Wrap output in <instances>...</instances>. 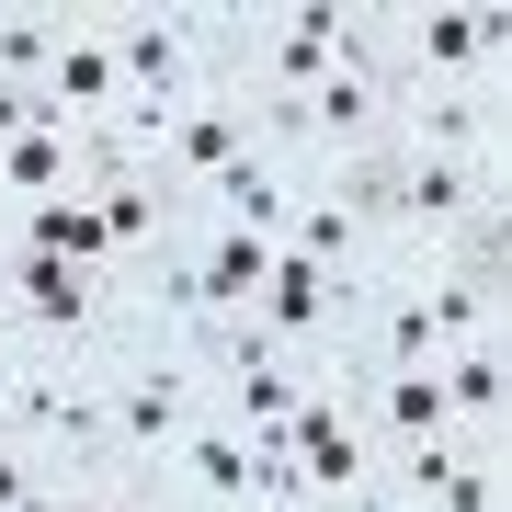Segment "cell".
Instances as JSON below:
<instances>
[{"label": "cell", "instance_id": "cell-1", "mask_svg": "<svg viewBox=\"0 0 512 512\" xmlns=\"http://www.w3.org/2000/svg\"><path fill=\"white\" fill-rule=\"evenodd\" d=\"M205 410H217V387H205L194 353H171V342H114L103 353V467L114 478H160L171 444Z\"/></svg>", "mask_w": 512, "mask_h": 512}, {"label": "cell", "instance_id": "cell-2", "mask_svg": "<svg viewBox=\"0 0 512 512\" xmlns=\"http://www.w3.org/2000/svg\"><path fill=\"white\" fill-rule=\"evenodd\" d=\"M0 421L46 478H92L103 467V365L69 353H12L0 365Z\"/></svg>", "mask_w": 512, "mask_h": 512}, {"label": "cell", "instance_id": "cell-3", "mask_svg": "<svg viewBox=\"0 0 512 512\" xmlns=\"http://www.w3.org/2000/svg\"><path fill=\"white\" fill-rule=\"evenodd\" d=\"M92 23L126 69V103H194L228 46V12H171V0H103Z\"/></svg>", "mask_w": 512, "mask_h": 512}, {"label": "cell", "instance_id": "cell-4", "mask_svg": "<svg viewBox=\"0 0 512 512\" xmlns=\"http://www.w3.org/2000/svg\"><path fill=\"white\" fill-rule=\"evenodd\" d=\"M387 23V80L421 92V80H512V12H478V0H410Z\"/></svg>", "mask_w": 512, "mask_h": 512}, {"label": "cell", "instance_id": "cell-5", "mask_svg": "<svg viewBox=\"0 0 512 512\" xmlns=\"http://www.w3.org/2000/svg\"><path fill=\"white\" fill-rule=\"evenodd\" d=\"M296 114H308L296 171H342V160H365V148H399V80H387V57H330V80Z\"/></svg>", "mask_w": 512, "mask_h": 512}, {"label": "cell", "instance_id": "cell-6", "mask_svg": "<svg viewBox=\"0 0 512 512\" xmlns=\"http://www.w3.org/2000/svg\"><path fill=\"white\" fill-rule=\"evenodd\" d=\"M251 148H262V126H251V103H239L228 80H205L194 103H171V148H160V183H171V205L194 217V205L217 194L228 171L251 160Z\"/></svg>", "mask_w": 512, "mask_h": 512}, {"label": "cell", "instance_id": "cell-7", "mask_svg": "<svg viewBox=\"0 0 512 512\" xmlns=\"http://www.w3.org/2000/svg\"><path fill=\"white\" fill-rule=\"evenodd\" d=\"M399 148H421V160H512L501 80H421V92H399Z\"/></svg>", "mask_w": 512, "mask_h": 512}, {"label": "cell", "instance_id": "cell-8", "mask_svg": "<svg viewBox=\"0 0 512 512\" xmlns=\"http://www.w3.org/2000/svg\"><path fill=\"white\" fill-rule=\"evenodd\" d=\"M274 239H285L296 262H319V274H376V262H387V228L330 183V171H296V205H285Z\"/></svg>", "mask_w": 512, "mask_h": 512}, {"label": "cell", "instance_id": "cell-9", "mask_svg": "<svg viewBox=\"0 0 512 512\" xmlns=\"http://www.w3.org/2000/svg\"><path fill=\"white\" fill-rule=\"evenodd\" d=\"M148 490H160L171 512H262V490H251V444H239L217 410H205L194 433L171 444V467L148 478Z\"/></svg>", "mask_w": 512, "mask_h": 512}, {"label": "cell", "instance_id": "cell-10", "mask_svg": "<svg viewBox=\"0 0 512 512\" xmlns=\"http://www.w3.org/2000/svg\"><path fill=\"white\" fill-rule=\"evenodd\" d=\"M35 103L57 114V126H103V114L126 103V69H114V46H103V23H92V12H69V35H57V57H46Z\"/></svg>", "mask_w": 512, "mask_h": 512}, {"label": "cell", "instance_id": "cell-11", "mask_svg": "<svg viewBox=\"0 0 512 512\" xmlns=\"http://www.w3.org/2000/svg\"><path fill=\"white\" fill-rule=\"evenodd\" d=\"M433 376H444V410H456L467 444H512V342H456Z\"/></svg>", "mask_w": 512, "mask_h": 512}, {"label": "cell", "instance_id": "cell-12", "mask_svg": "<svg viewBox=\"0 0 512 512\" xmlns=\"http://www.w3.org/2000/svg\"><path fill=\"white\" fill-rule=\"evenodd\" d=\"M92 217H103V239H114V274L183 239V205H171L160 171H114V183H92Z\"/></svg>", "mask_w": 512, "mask_h": 512}, {"label": "cell", "instance_id": "cell-13", "mask_svg": "<svg viewBox=\"0 0 512 512\" xmlns=\"http://www.w3.org/2000/svg\"><path fill=\"white\" fill-rule=\"evenodd\" d=\"M296 399H308V365H296V353H262V365L217 376V421H228L239 444H285Z\"/></svg>", "mask_w": 512, "mask_h": 512}, {"label": "cell", "instance_id": "cell-14", "mask_svg": "<svg viewBox=\"0 0 512 512\" xmlns=\"http://www.w3.org/2000/svg\"><path fill=\"white\" fill-rule=\"evenodd\" d=\"M12 251H46V262H80V274H114V239L92 217V194H46V205H12L0 217Z\"/></svg>", "mask_w": 512, "mask_h": 512}, {"label": "cell", "instance_id": "cell-15", "mask_svg": "<svg viewBox=\"0 0 512 512\" xmlns=\"http://www.w3.org/2000/svg\"><path fill=\"white\" fill-rule=\"evenodd\" d=\"M183 251H194L205 296H217V319H251L262 274H274V239H262V228H217V217H194V228H183Z\"/></svg>", "mask_w": 512, "mask_h": 512}, {"label": "cell", "instance_id": "cell-16", "mask_svg": "<svg viewBox=\"0 0 512 512\" xmlns=\"http://www.w3.org/2000/svg\"><path fill=\"white\" fill-rule=\"evenodd\" d=\"M285 205H296V160H274V148H251V160H239L228 183H217V194L194 205V217H217V228H262V239H274V228H285ZM194 217H183V228H194Z\"/></svg>", "mask_w": 512, "mask_h": 512}, {"label": "cell", "instance_id": "cell-17", "mask_svg": "<svg viewBox=\"0 0 512 512\" xmlns=\"http://www.w3.org/2000/svg\"><path fill=\"white\" fill-rule=\"evenodd\" d=\"M512 501V467H501V444H467L456 467H444V490L421 501V512H501Z\"/></svg>", "mask_w": 512, "mask_h": 512}, {"label": "cell", "instance_id": "cell-18", "mask_svg": "<svg viewBox=\"0 0 512 512\" xmlns=\"http://www.w3.org/2000/svg\"><path fill=\"white\" fill-rule=\"evenodd\" d=\"M319 512H399V501H387V478H365V490H330Z\"/></svg>", "mask_w": 512, "mask_h": 512}, {"label": "cell", "instance_id": "cell-19", "mask_svg": "<svg viewBox=\"0 0 512 512\" xmlns=\"http://www.w3.org/2000/svg\"><path fill=\"white\" fill-rule=\"evenodd\" d=\"M0 285H12V239H0Z\"/></svg>", "mask_w": 512, "mask_h": 512}, {"label": "cell", "instance_id": "cell-20", "mask_svg": "<svg viewBox=\"0 0 512 512\" xmlns=\"http://www.w3.org/2000/svg\"><path fill=\"white\" fill-rule=\"evenodd\" d=\"M0 365H12V330H0Z\"/></svg>", "mask_w": 512, "mask_h": 512}]
</instances>
